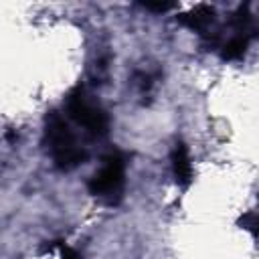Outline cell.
<instances>
[{
  "instance_id": "7",
  "label": "cell",
  "mask_w": 259,
  "mask_h": 259,
  "mask_svg": "<svg viewBox=\"0 0 259 259\" xmlns=\"http://www.w3.org/2000/svg\"><path fill=\"white\" fill-rule=\"evenodd\" d=\"M239 227L259 237V212H245L239 217Z\"/></svg>"
},
{
  "instance_id": "6",
  "label": "cell",
  "mask_w": 259,
  "mask_h": 259,
  "mask_svg": "<svg viewBox=\"0 0 259 259\" xmlns=\"http://www.w3.org/2000/svg\"><path fill=\"white\" fill-rule=\"evenodd\" d=\"M249 40L247 36H241V34H235V36H229L227 40H223L221 45V57L225 61H235V59H241L249 47Z\"/></svg>"
},
{
  "instance_id": "2",
  "label": "cell",
  "mask_w": 259,
  "mask_h": 259,
  "mask_svg": "<svg viewBox=\"0 0 259 259\" xmlns=\"http://www.w3.org/2000/svg\"><path fill=\"white\" fill-rule=\"evenodd\" d=\"M87 190L107 206L121 202L125 190V156L119 150H111L103 156L99 170H95L87 182Z\"/></svg>"
},
{
  "instance_id": "4",
  "label": "cell",
  "mask_w": 259,
  "mask_h": 259,
  "mask_svg": "<svg viewBox=\"0 0 259 259\" xmlns=\"http://www.w3.org/2000/svg\"><path fill=\"white\" fill-rule=\"evenodd\" d=\"M214 16H217V12H214L212 6H208V4H198V6L190 8L188 12L180 14V16H178V22H180L182 26H186V28H190V30L202 34V36H210V28H212V24H214V20H217Z\"/></svg>"
},
{
  "instance_id": "1",
  "label": "cell",
  "mask_w": 259,
  "mask_h": 259,
  "mask_svg": "<svg viewBox=\"0 0 259 259\" xmlns=\"http://www.w3.org/2000/svg\"><path fill=\"white\" fill-rule=\"evenodd\" d=\"M42 144L53 160V164L63 170H75L77 166H81L89 152L85 150V146L79 144L75 132L71 130L69 117L63 115L57 109H51L45 115V130H42Z\"/></svg>"
},
{
  "instance_id": "9",
  "label": "cell",
  "mask_w": 259,
  "mask_h": 259,
  "mask_svg": "<svg viewBox=\"0 0 259 259\" xmlns=\"http://www.w3.org/2000/svg\"><path fill=\"white\" fill-rule=\"evenodd\" d=\"M61 259H83L73 247H61Z\"/></svg>"
},
{
  "instance_id": "5",
  "label": "cell",
  "mask_w": 259,
  "mask_h": 259,
  "mask_svg": "<svg viewBox=\"0 0 259 259\" xmlns=\"http://www.w3.org/2000/svg\"><path fill=\"white\" fill-rule=\"evenodd\" d=\"M170 162H172V174L178 186L186 188L192 182V162H190V154L184 142H176L170 154Z\"/></svg>"
},
{
  "instance_id": "8",
  "label": "cell",
  "mask_w": 259,
  "mask_h": 259,
  "mask_svg": "<svg viewBox=\"0 0 259 259\" xmlns=\"http://www.w3.org/2000/svg\"><path fill=\"white\" fill-rule=\"evenodd\" d=\"M140 6L144 10H150V12H168L172 8H176V2H164V0H150V2H140Z\"/></svg>"
},
{
  "instance_id": "3",
  "label": "cell",
  "mask_w": 259,
  "mask_h": 259,
  "mask_svg": "<svg viewBox=\"0 0 259 259\" xmlns=\"http://www.w3.org/2000/svg\"><path fill=\"white\" fill-rule=\"evenodd\" d=\"M65 115L85 130L95 140H101L109 132V115L107 111L87 93L85 87H75L65 97Z\"/></svg>"
}]
</instances>
